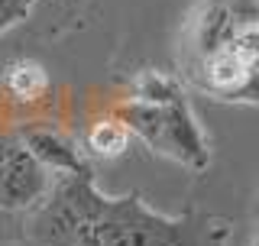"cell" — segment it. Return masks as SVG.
I'll return each mask as SVG.
<instances>
[{"label": "cell", "mask_w": 259, "mask_h": 246, "mask_svg": "<svg viewBox=\"0 0 259 246\" xmlns=\"http://www.w3.org/2000/svg\"><path fill=\"white\" fill-rule=\"evenodd\" d=\"M4 91L13 101H36L49 91V71L32 59H20L4 71Z\"/></svg>", "instance_id": "obj_7"}, {"label": "cell", "mask_w": 259, "mask_h": 246, "mask_svg": "<svg viewBox=\"0 0 259 246\" xmlns=\"http://www.w3.org/2000/svg\"><path fill=\"white\" fill-rule=\"evenodd\" d=\"M117 120L130 130V136H140L152 152L165 155L172 162H182L185 169H207L210 152H207V139L198 127L191 104L185 97H178L172 104H140V101H126L120 107Z\"/></svg>", "instance_id": "obj_2"}, {"label": "cell", "mask_w": 259, "mask_h": 246, "mask_svg": "<svg viewBox=\"0 0 259 246\" xmlns=\"http://www.w3.org/2000/svg\"><path fill=\"white\" fill-rule=\"evenodd\" d=\"M256 68H259V43H243L227 52L185 68L182 75L191 88L204 91L217 101H256Z\"/></svg>", "instance_id": "obj_4"}, {"label": "cell", "mask_w": 259, "mask_h": 246, "mask_svg": "<svg viewBox=\"0 0 259 246\" xmlns=\"http://www.w3.org/2000/svg\"><path fill=\"white\" fill-rule=\"evenodd\" d=\"M243 43H259V4L256 0H201L188 13L178 39V65H191L227 52Z\"/></svg>", "instance_id": "obj_3"}, {"label": "cell", "mask_w": 259, "mask_h": 246, "mask_svg": "<svg viewBox=\"0 0 259 246\" xmlns=\"http://www.w3.org/2000/svg\"><path fill=\"white\" fill-rule=\"evenodd\" d=\"M29 7H32V0H0V32L7 26H13V23H20L29 13Z\"/></svg>", "instance_id": "obj_10"}, {"label": "cell", "mask_w": 259, "mask_h": 246, "mask_svg": "<svg viewBox=\"0 0 259 246\" xmlns=\"http://www.w3.org/2000/svg\"><path fill=\"white\" fill-rule=\"evenodd\" d=\"M84 149L94 159H117V155H123L130 149V130L117 117H104L88 127Z\"/></svg>", "instance_id": "obj_8"}, {"label": "cell", "mask_w": 259, "mask_h": 246, "mask_svg": "<svg viewBox=\"0 0 259 246\" xmlns=\"http://www.w3.org/2000/svg\"><path fill=\"white\" fill-rule=\"evenodd\" d=\"M32 246H227L230 224L217 214H159L140 194L97 191L91 166L52 175L46 198L26 220Z\"/></svg>", "instance_id": "obj_1"}, {"label": "cell", "mask_w": 259, "mask_h": 246, "mask_svg": "<svg viewBox=\"0 0 259 246\" xmlns=\"http://www.w3.org/2000/svg\"><path fill=\"white\" fill-rule=\"evenodd\" d=\"M52 175L16 136H0V211H32L46 198Z\"/></svg>", "instance_id": "obj_5"}, {"label": "cell", "mask_w": 259, "mask_h": 246, "mask_svg": "<svg viewBox=\"0 0 259 246\" xmlns=\"http://www.w3.org/2000/svg\"><path fill=\"white\" fill-rule=\"evenodd\" d=\"M178 97H185L178 78H168L162 71H143L133 85V101H140V104H156V107H162V104H172Z\"/></svg>", "instance_id": "obj_9"}, {"label": "cell", "mask_w": 259, "mask_h": 246, "mask_svg": "<svg viewBox=\"0 0 259 246\" xmlns=\"http://www.w3.org/2000/svg\"><path fill=\"white\" fill-rule=\"evenodd\" d=\"M23 146L29 149V155L42 166L49 175H68V172H81L88 169L84 155L75 149V143H68L62 133L55 130H26Z\"/></svg>", "instance_id": "obj_6"}]
</instances>
